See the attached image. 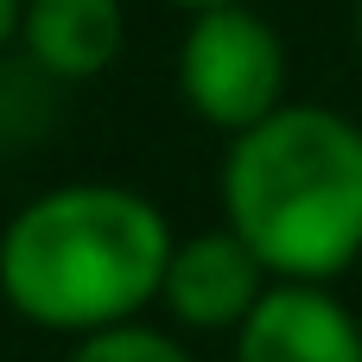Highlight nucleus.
Segmentation results:
<instances>
[{
  "mask_svg": "<svg viewBox=\"0 0 362 362\" xmlns=\"http://www.w3.org/2000/svg\"><path fill=\"white\" fill-rule=\"evenodd\" d=\"M165 216L121 185H64L32 197L0 235V293L45 331H115L165 293L172 267Z\"/></svg>",
  "mask_w": 362,
  "mask_h": 362,
  "instance_id": "f257e3e1",
  "label": "nucleus"
},
{
  "mask_svg": "<svg viewBox=\"0 0 362 362\" xmlns=\"http://www.w3.org/2000/svg\"><path fill=\"white\" fill-rule=\"evenodd\" d=\"M223 210L267 274L299 286L344 274L362 255V127L299 102L235 134Z\"/></svg>",
  "mask_w": 362,
  "mask_h": 362,
  "instance_id": "f03ea898",
  "label": "nucleus"
},
{
  "mask_svg": "<svg viewBox=\"0 0 362 362\" xmlns=\"http://www.w3.org/2000/svg\"><path fill=\"white\" fill-rule=\"evenodd\" d=\"M178 89L210 127L248 134L286 108L280 102L286 95V51H280L274 25L248 6L197 13L178 45Z\"/></svg>",
  "mask_w": 362,
  "mask_h": 362,
  "instance_id": "7ed1b4c3",
  "label": "nucleus"
},
{
  "mask_svg": "<svg viewBox=\"0 0 362 362\" xmlns=\"http://www.w3.org/2000/svg\"><path fill=\"white\" fill-rule=\"evenodd\" d=\"M261 261L255 248L235 235V229H216V235H191L172 248V267H165V305L178 325L191 331H229V325H248L255 305L267 299L261 293Z\"/></svg>",
  "mask_w": 362,
  "mask_h": 362,
  "instance_id": "20e7f679",
  "label": "nucleus"
},
{
  "mask_svg": "<svg viewBox=\"0 0 362 362\" xmlns=\"http://www.w3.org/2000/svg\"><path fill=\"white\" fill-rule=\"evenodd\" d=\"M235 362H362V331L325 286L280 280L242 325Z\"/></svg>",
  "mask_w": 362,
  "mask_h": 362,
  "instance_id": "39448f33",
  "label": "nucleus"
},
{
  "mask_svg": "<svg viewBox=\"0 0 362 362\" xmlns=\"http://www.w3.org/2000/svg\"><path fill=\"white\" fill-rule=\"evenodd\" d=\"M121 32H127L121 0H25V19H19L32 64L64 76V83L108 70L121 51Z\"/></svg>",
  "mask_w": 362,
  "mask_h": 362,
  "instance_id": "423d86ee",
  "label": "nucleus"
},
{
  "mask_svg": "<svg viewBox=\"0 0 362 362\" xmlns=\"http://www.w3.org/2000/svg\"><path fill=\"white\" fill-rule=\"evenodd\" d=\"M70 362H191L172 337H159V331H146V325H115V331H95V337H83Z\"/></svg>",
  "mask_w": 362,
  "mask_h": 362,
  "instance_id": "0eeeda50",
  "label": "nucleus"
},
{
  "mask_svg": "<svg viewBox=\"0 0 362 362\" xmlns=\"http://www.w3.org/2000/svg\"><path fill=\"white\" fill-rule=\"evenodd\" d=\"M19 19H25V0H0V45L19 32Z\"/></svg>",
  "mask_w": 362,
  "mask_h": 362,
  "instance_id": "6e6552de",
  "label": "nucleus"
},
{
  "mask_svg": "<svg viewBox=\"0 0 362 362\" xmlns=\"http://www.w3.org/2000/svg\"><path fill=\"white\" fill-rule=\"evenodd\" d=\"M172 6H185V13L197 19V13H216V6H242V0H172Z\"/></svg>",
  "mask_w": 362,
  "mask_h": 362,
  "instance_id": "1a4fd4ad",
  "label": "nucleus"
},
{
  "mask_svg": "<svg viewBox=\"0 0 362 362\" xmlns=\"http://www.w3.org/2000/svg\"><path fill=\"white\" fill-rule=\"evenodd\" d=\"M356 38H362V0H356Z\"/></svg>",
  "mask_w": 362,
  "mask_h": 362,
  "instance_id": "9d476101",
  "label": "nucleus"
}]
</instances>
